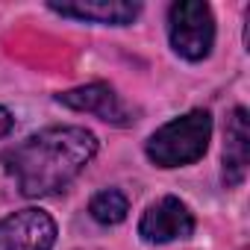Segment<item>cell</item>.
Listing matches in <instances>:
<instances>
[{
	"mask_svg": "<svg viewBox=\"0 0 250 250\" xmlns=\"http://www.w3.org/2000/svg\"><path fill=\"white\" fill-rule=\"evenodd\" d=\"M97 153L94 133L83 127H50L3 153L6 174L27 197L65 188Z\"/></svg>",
	"mask_w": 250,
	"mask_h": 250,
	"instance_id": "6da1fadb",
	"label": "cell"
},
{
	"mask_svg": "<svg viewBox=\"0 0 250 250\" xmlns=\"http://www.w3.org/2000/svg\"><path fill=\"white\" fill-rule=\"evenodd\" d=\"M212 136V115L206 109H194L165 127H159L147 142V156L159 168H180L197 162Z\"/></svg>",
	"mask_w": 250,
	"mask_h": 250,
	"instance_id": "7a4b0ae2",
	"label": "cell"
},
{
	"mask_svg": "<svg viewBox=\"0 0 250 250\" xmlns=\"http://www.w3.org/2000/svg\"><path fill=\"white\" fill-rule=\"evenodd\" d=\"M168 36L171 47L188 59L197 62L209 56L212 42H215V18L212 9L200 0H180L168 9Z\"/></svg>",
	"mask_w": 250,
	"mask_h": 250,
	"instance_id": "3957f363",
	"label": "cell"
},
{
	"mask_svg": "<svg viewBox=\"0 0 250 250\" xmlns=\"http://www.w3.org/2000/svg\"><path fill=\"white\" fill-rule=\"evenodd\" d=\"M56 224L42 209H21L0 218V250H50Z\"/></svg>",
	"mask_w": 250,
	"mask_h": 250,
	"instance_id": "277c9868",
	"label": "cell"
},
{
	"mask_svg": "<svg viewBox=\"0 0 250 250\" xmlns=\"http://www.w3.org/2000/svg\"><path fill=\"white\" fill-rule=\"evenodd\" d=\"M191 232H194V218H191L188 206L177 197H162V200L150 203L139 221V235L153 244L188 238Z\"/></svg>",
	"mask_w": 250,
	"mask_h": 250,
	"instance_id": "5b68a950",
	"label": "cell"
},
{
	"mask_svg": "<svg viewBox=\"0 0 250 250\" xmlns=\"http://www.w3.org/2000/svg\"><path fill=\"white\" fill-rule=\"evenodd\" d=\"M56 100L68 109H77V112H91L97 115L100 121L106 124H115V127H124L130 124V112L127 106L121 103V97L112 91V85L106 83H91V85H83V88H71V91H62L56 94Z\"/></svg>",
	"mask_w": 250,
	"mask_h": 250,
	"instance_id": "8992f818",
	"label": "cell"
},
{
	"mask_svg": "<svg viewBox=\"0 0 250 250\" xmlns=\"http://www.w3.org/2000/svg\"><path fill=\"white\" fill-rule=\"evenodd\" d=\"M250 165V118L247 109H232L227 118V133H224V183L241 186Z\"/></svg>",
	"mask_w": 250,
	"mask_h": 250,
	"instance_id": "52a82bcc",
	"label": "cell"
},
{
	"mask_svg": "<svg viewBox=\"0 0 250 250\" xmlns=\"http://www.w3.org/2000/svg\"><path fill=\"white\" fill-rule=\"evenodd\" d=\"M53 12L77 21H97V24H133L142 12L139 3L127 0H80V3H50Z\"/></svg>",
	"mask_w": 250,
	"mask_h": 250,
	"instance_id": "ba28073f",
	"label": "cell"
},
{
	"mask_svg": "<svg viewBox=\"0 0 250 250\" xmlns=\"http://www.w3.org/2000/svg\"><path fill=\"white\" fill-rule=\"evenodd\" d=\"M88 212H91V218H94L97 224L112 227V224H121L124 218H127L130 203H127V197H124L118 188H106V191H100V194L91 197Z\"/></svg>",
	"mask_w": 250,
	"mask_h": 250,
	"instance_id": "9c48e42d",
	"label": "cell"
},
{
	"mask_svg": "<svg viewBox=\"0 0 250 250\" xmlns=\"http://www.w3.org/2000/svg\"><path fill=\"white\" fill-rule=\"evenodd\" d=\"M12 127H15V118H12L3 106H0V139H6V136L12 133Z\"/></svg>",
	"mask_w": 250,
	"mask_h": 250,
	"instance_id": "30bf717a",
	"label": "cell"
}]
</instances>
